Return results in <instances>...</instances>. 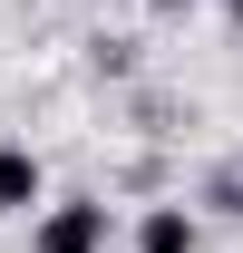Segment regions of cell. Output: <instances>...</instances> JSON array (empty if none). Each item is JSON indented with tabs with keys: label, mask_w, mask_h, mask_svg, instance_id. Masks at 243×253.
<instances>
[{
	"label": "cell",
	"mask_w": 243,
	"mask_h": 253,
	"mask_svg": "<svg viewBox=\"0 0 243 253\" xmlns=\"http://www.w3.org/2000/svg\"><path fill=\"white\" fill-rule=\"evenodd\" d=\"M107 244H117V214L97 195H68V205H49L30 224V253H107Z\"/></svg>",
	"instance_id": "6da1fadb"
},
{
	"label": "cell",
	"mask_w": 243,
	"mask_h": 253,
	"mask_svg": "<svg viewBox=\"0 0 243 253\" xmlns=\"http://www.w3.org/2000/svg\"><path fill=\"white\" fill-rule=\"evenodd\" d=\"M195 244H204L195 205H146L136 214V253H195Z\"/></svg>",
	"instance_id": "7a4b0ae2"
},
{
	"label": "cell",
	"mask_w": 243,
	"mask_h": 253,
	"mask_svg": "<svg viewBox=\"0 0 243 253\" xmlns=\"http://www.w3.org/2000/svg\"><path fill=\"white\" fill-rule=\"evenodd\" d=\"M39 185H49V175H39V156L20 146V136H0V214H30Z\"/></svg>",
	"instance_id": "3957f363"
},
{
	"label": "cell",
	"mask_w": 243,
	"mask_h": 253,
	"mask_svg": "<svg viewBox=\"0 0 243 253\" xmlns=\"http://www.w3.org/2000/svg\"><path fill=\"white\" fill-rule=\"evenodd\" d=\"M204 205H224V214H243V156H234V166H214V185H204Z\"/></svg>",
	"instance_id": "277c9868"
},
{
	"label": "cell",
	"mask_w": 243,
	"mask_h": 253,
	"mask_svg": "<svg viewBox=\"0 0 243 253\" xmlns=\"http://www.w3.org/2000/svg\"><path fill=\"white\" fill-rule=\"evenodd\" d=\"M146 10H156V20H175V10H195V0H146Z\"/></svg>",
	"instance_id": "5b68a950"
},
{
	"label": "cell",
	"mask_w": 243,
	"mask_h": 253,
	"mask_svg": "<svg viewBox=\"0 0 243 253\" xmlns=\"http://www.w3.org/2000/svg\"><path fill=\"white\" fill-rule=\"evenodd\" d=\"M224 20H234V30H243V0H224Z\"/></svg>",
	"instance_id": "8992f818"
}]
</instances>
